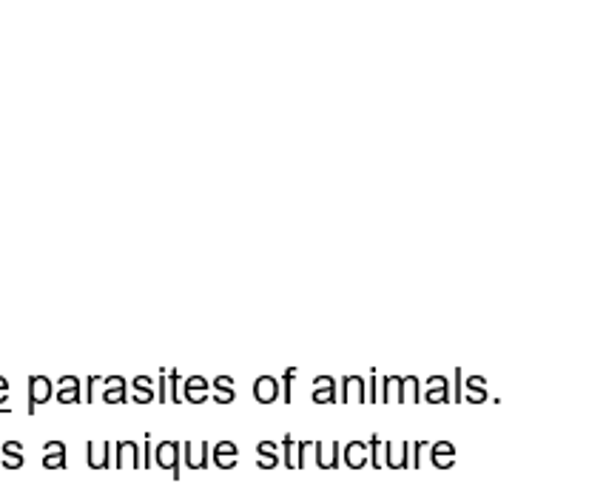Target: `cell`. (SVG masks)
<instances>
[{"mask_svg": "<svg viewBox=\"0 0 606 492\" xmlns=\"http://www.w3.org/2000/svg\"><path fill=\"white\" fill-rule=\"evenodd\" d=\"M180 461H182V441H162V444H157V450H154V464L160 467V469H168L171 472V478L174 481H180Z\"/></svg>", "mask_w": 606, "mask_h": 492, "instance_id": "cell-1", "label": "cell"}, {"mask_svg": "<svg viewBox=\"0 0 606 492\" xmlns=\"http://www.w3.org/2000/svg\"><path fill=\"white\" fill-rule=\"evenodd\" d=\"M182 461L188 469H205L211 464V444L208 441H199V444L182 441Z\"/></svg>", "mask_w": 606, "mask_h": 492, "instance_id": "cell-2", "label": "cell"}, {"mask_svg": "<svg viewBox=\"0 0 606 492\" xmlns=\"http://www.w3.org/2000/svg\"><path fill=\"white\" fill-rule=\"evenodd\" d=\"M54 395V387H51V378L46 376H32L29 378V415H34V410L46 404Z\"/></svg>", "mask_w": 606, "mask_h": 492, "instance_id": "cell-3", "label": "cell"}, {"mask_svg": "<svg viewBox=\"0 0 606 492\" xmlns=\"http://www.w3.org/2000/svg\"><path fill=\"white\" fill-rule=\"evenodd\" d=\"M313 450H316V467L319 469H336L339 461H342V444L339 441H313Z\"/></svg>", "mask_w": 606, "mask_h": 492, "instance_id": "cell-4", "label": "cell"}, {"mask_svg": "<svg viewBox=\"0 0 606 492\" xmlns=\"http://www.w3.org/2000/svg\"><path fill=\"white\" fill-rule=\"evenodd\" d=\"M114 450H117V456H114V467H117V469H123V467L140 469V467H143V452H140V444H137V441H117Z\"/></svg>", "mask_w": 606, "mask_h": 492, "instance_id": "cell-5", "label": "cell"}, {"mask_svg": "<svg viewBox=\"0 0 606 492\" xmlns=\"http://www.w3.org/2000/svg\"><path fill=\"white\" fill-rule=\"evenodd\" d=\"M396 402H413L419 404L422 402V384H419V376H396Z\"/></svg>", "mask_w": 606, "mask_h": 492, "instance_id": "cell-6", "label": "cell"}, {"mask_svg": "<svg viewBox=\"0 0 606 492\" xmlns=\"http://www.w3.org/2000/svg\"><path fill=\"white\" fill-rule=\"evenodd\" d=\"M208 378L205 376H188L185 384H182V402H191V404H205L208 402Z\"/></svg>", "mask_w": 606, "mask_h": 492, "instance_id": "cell-7", "label": "cell"}, {"mask_svg": "<svg viewBox=\"0 0 606 492\" xmlns=\"http://www.w3.org/2000/svg\"><path fill=\"white\" fill-rule=\"evenodd\" d=\"M427 404H447L450 402V382L444 376H430L424 382V395Z\"/></svg>", "mask_w": 606, "mask_h": 492, "instance_id": "cell-8", "label": "cell"}, {"mask_svg": "<svg viewBox=\"0 0 606 492\" xmlns=\"http://www.w3.org/2000/svg\"><path fill=\"white\" fill-rule=\"evenodd\" d=\"M58 393H54V399H58L60 404H80L83 402V393H80V378L77 376H60L58 378Z\"/></svg>", "mask_w": 606, "mask_h": 492, "instance_id": "cell-9", "label": "cell"}, {"mask_svg": "<svg viewBox=\"0 0 606 492\" xmlns=\"http://www.w3.org/2000/svg\"><path fill=\"white\" fill-rule=\"evenodd\" d=\"M345 404L356 402V404H365L367 402V387H365V378L362 376H345L342 378V395H339Z\"/></svg>", "mask_w": 606, "mask_h": 492, "instance_id": "cell-10", "label": "cell"}, {"mask_svg": "<svg viewBox=\"0 0 606 492\" xmlns=\"http://www.w3.org/2000/svg\"><path fill=\"white\" fill-rule=\"evenodd\" d=\"M385 467L407 469L410 467V441H399V444L387 441V447H385Z\"/></svg>", "mask_w": 606, "mask_h": 492, "instance_id": "cell-11", "label": "cell"}, {"mask_svg": "<svg viewBox=\"0 0 606 492\" xmlns=\"http://www.w3.org/2000/svg\"><path fill=\"white\" fill-rule=\"evenodd\" d=\"M86 458H88V467L91 469H106L111 467V441H88L86 447Z\"/></svg>", "mask_w": 606, "mask_h": 492, "instance_id": "cell-12", "label": "cell"}, {"mask_svg": "<svg viewBox=\"0 0 606 492\" xmlns=\"http://www.w3.org/2000/svg\"><path fill=\"white\" fill-rule=\"evenodd\" d=\"M254 399L259 404H274L279 399V382L274 376H259L254 382Z\"/></svg>", "mask_w": 606, "mask_h": 492, "instance_id": "cell-13", "label": "cell"}, {"mask_svg": "<svg viewBox=\"0 0 606 492\" xmlns=\"http://www.w3.org/2000/svg\"><path fill=\"white\" fill-rule=\"evenodd\" d=\"M313 402L316 404H336L339 402L336 382L330 376H316L313 378Z\"/></svg>", "mask_w": 606, "mask_h": 492, "instance_id": "cell-14", "label": "cell"}, {"mask_svg": "<svg viewBox=\"0 0 606 492\" xmlns=\"http://www.w3.org/2000/svg\"><path fill=\"white\" fill-rule=\"evenodd\" d=\"M237 461H239V447H237L234 441L225 439V441L214 444V464H217L219 469H234Z\"/></svg>", "mask_w": 606, "mask_h": 492, "instance_id": "cell-15", "label": "cell"}, {"mask_svg": "<svg viewBox=\"0 0 606 492\" xmlns=\"http://www.w3.org/2000/svg\"><path fill=\"white\" fill-rule=\"evenodd\" d=\"M342 461L350 469H362L367 467V441H350L342 447Z\"/></svg>", "mask_w": 606, "mask_h": 492, "instance_id": "cell-16", "label": "cell"}, {"mask_svg": "<svg viewBox=\"0 0 606 492\" xmlns=\"http://www.w3.org/2000/svg\"><path fill=\"white\" fill-rule=\"evenodd\" d=\"M430 461H433V467H439V469H450L452 464H456V447H452L450 441L430 444Z\"/></svg>", "mask_w": 606, "mask_h": 492, "instance_id": "cell-17", "label": "cell"}, {"mask_svg": "<svg viewBox=\"0 0 606 492\" xmlns=\"http://www.w3.org/2000/svg\"><path fill=\"white\" fill-rule=\"evenodd\" d=\"M256 467L259 469H276L279 467L276 441H259L256 444Z\"/></svg>", "mask_w": 606, "mask_h": 492, "instance_id": "cell-18", "label": "cell"}, {"mask_svg": "<svg viewBox=\"0 0 606 492\" xmlns=\"http://www.w3.org/2000/svg\"><path fill=\"white\" fill-rule=\"evenodd\" d=\"M234 399H237L234 378H231V376H217V378H214V402H217V404H231Z\"/></svg>", "mask_w": 606, "mask_h": 492, "instance_id": "cell-19", "label": "cell"}, {"mask_svg": "<svg viewBox=\"0 0 606 492\" xmlns=\"http://www.w3.org/2000/svg\"><path fill=\"white\" fill-rule=\"evenodd\" d=\"M464 399H467L470 404H484V402H487V382H484V376H470V378H467Z\"/></svg>", "mask_w": 606, "mask_h": 492, "instance_id": "cell-20", "label": "cell"}, {"mask_svg": "<svg viewBox=\"0 0 606 492\" xmlns=\"http://www.w3.org/2000/svg\"><path fill=\"white\" fill-rule=\"evenodd\" d=\"M385 447H387L385 439H378V435H370V441H367V464H373L376 469H382V467H385Z\"/></svg>", "mask_w": 606, "mask_h": 492, "instance_id": "cell-21", "label": "cell"}, {"mask_svg": "<svg viewBox=\"0 0 606 492\" xmlns=\"http://www.w3.org/2000/svg\"><path fill=\"white\" fill-rule=\"evenodd\" d=\"M282 464L288 469H299V444L293 441V435L282 439Z\"/></svg>", "mask_w": 606, "mask_h": 492, "instance_id": "cell-22", "label": "cell"}, {"mask_svg": "<svg viewBox=\"0 0 606 492\" xmlns=\"http://www.w3.org/2000/svg\"><path fill=\"white\" fill-rule=\"evenodd\" d=\"M154 399H157V395H154V390H151V378L148 376H137L134 378V402L137 404H148Z\"/></svg>", "mask_w": 606, "mask_h": 492, "instance_id": "cell-23", "label": "cell"}, {"mask_svg": "<svg viewBox=\"0 0 606 492\" xmlns=\"http://www.w3.org/2000/svg\"><path fill=\"white\" fill-rule=\"evenodd\" d=\"M165 395H168V402H174V404L182 402L180 399V370H165Z\"/></svg>", "mask_w": 606, "mask_h": 492, "instance_id": "cell-24", "label": "cell"}, {"mask_svg": "<svg viewBox=\"0 0 606 492\" xmlns=\"http://www.w3.org/2000/svg\"><path fill=\"white\" fill-rule=\"evenodd\" d=\"M450 402H464V370H461V367L452 370V390H450Z\"/></svg>", "mask_w": 606, "mask_h": 492, "instance_id": "cell-25", "label": "cell"}, {"mask_svg": "<svg viewBox=\"0 0 606 492\" xmlns=\"http://www.w3.org/2000/svg\"><path fill=\"white\" fill-rule=\"evenodd\" d=\"M103 402H106V404H125V402H128L125 384H120V387H106V393H103Z\"/></svg>", "mask_w": 606, "mask_h": 492, "instance_id": "cell-26", "label": "cell"}, {"mask_svg": "<svg viewBox=\"0 0 606 492\" xmlns=\"http://www.w3.org/2000/svg\"><path fill=\"white\" fill-rule=\"evenodd\" d=\"M293 378H296V367H288L285 373H282V402L291 404V387H293Z\"/></svg>", "mask_w": 606, "mask_h": 492, "instance_id": "cell-27", "label": "cell"}, {"mask_svg": "<svg viewBox=\"0 0 606 492\" xmlns=\"http://www.w3.org/2000/svg\"><path fill=\"white\" fill-rule=\"evenodd\" d=\"M43 467L46 469H66V452H46Z\"/></svg>", "mask_w": 606, "mask_h": 492, "instance_id": "cell-28", "label": "cell"}, {"mask_svg": "<svg viewBox=\"0 0 606 492\" xmlns=\"http://www.w3.org/2000/svg\"><path fill=\"white\" fill-rule=\"evenodd\" d=\"M424 447H427V441H410V467H415L419 469L422 467V452H424Z\"/></svg>", "mask_w": 606, "mask_h": 492, "instance_id": "cell-29", "label": "cell"}, {"mask_svg": "<svg viewBox=\"0 0 606 492\" xmlns=\"http://www.w3.org/2000/svg\"><path fill=\"white\" fill-rule=\"evenodd\" d=\"M0 452H3V458L6 456H23V444L21 441H6L3 447H0Z\"/></svg>", "mask_w": 606, "mask_h": 492, "instance_id": "cell-30", "label": "cell"}, {"mask_svg": "<svg viewBox=\"0 0 606 492\" xmlns=\"http://www.w3.org/2000/svg\"><path fill=\"white\" fill-rule=\"evenodd\" d=\"M367 402L378 404V376H376V370H373V376H370V387H367Z\"/></svg>", "mask_w": 606, "mask_h": 492, "instance_id": "cell-31", "label": "cell"}, {"mask_svg": "<svg viewBox=\"0 0 606 492\" xmlns=\"http://www.w3.org/2000/svg\"><path fill=\"white\" fill-rule=\"evenodd\" d=\"M154 464V450H151V435H145V456H143V467L148 469Z\"/></svg>", "mask_w": 606, "mask_h": 492, "instance_id": "cell-32", "label": "cell"}, {"mask_svg": "<svg viewBox=\"0 0 606 492\" xmlns=\"http://www.w3.org/2000/svg\"><path fill=\"white\" fill-rule=\"evenodd\" d=\"M0 464H3L6 469H21V467H23V456H6Z\"/></svg>", "mask_w": 606, "mask_h": 492, "instance_id": "cell-33", "label": "cell"}, {"mask_svg": "<svg viewBox=\"0 0 606 492\" xmlns=\"http://www.w3.org/2000/svg\"><path fill=\"white\" fill-rule=\"evenodd\" d=\"M46 452H66V444L63 441H49L46 447H43V456Z\"/></svg>", "mask_w": 606, "mask_h": 492, "instance_id": "cell-34", "label": "cell"}, {"mask_svg": "<svg viewBox=\"0 0 606 492\" xmlns=\"http://www.w3.org/2000/svg\"><path fill=\"white\" fill-rule=\"evenodd\" d=\"M103 384L106 387H120V384H125V378L123 376H108V378H103Z\"/></svg>", "mask_w": 606, "mask_h": 492, "instance_id": "cell-35", "label": "cell"}, {"mask_svg": "<svg viewBox=\"0 0 606 492\" xmlns=\"http://www.w3.org/2000/svg\"><path fill=\"white\" fill-rule=\"evenodd\" d=\"M6 399H9V382H6L3 376H0V404H3Z\"/></svg>", "mask_w": 606, "mask_h": 492, "instance_id": "cell-36", "label": "cell"}]
</instances>
